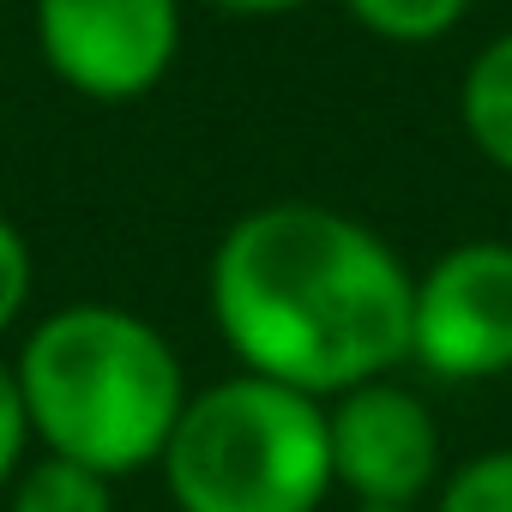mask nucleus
Here are the masks:
<instances>
[{
    "label": "nucleus",
    "instance_id": "nucleus-3",
    "mask_svg": "<svg viewBox=\"0 0 512 512\" xmlns=\"http://www.w3.org/2000/svg\"><path fill=\"white\" fill-rule=\"evenodd\" d=\"M181 512H320L332 482L326 398L266 374H229L187 398L163 458Z\"/></svg>",
    "mask_w": 512,
    "mask_h": 512
},
{
    "label": "nucleus",
    "instance_id": "nucleus-5",
    "mask_svg": "<svg viewBox=\"0 0 512 512\" xmlns=\"http://www.w3.org/2000/svg\"><path fill=\"white\" fill-rule=\"evenodd\" d=\"M49 73L91 103H139L181 49V0H37Z\"/></svg>",
    "mask_w": 512,
    "mask_h": 512
},
{
    "label": "nucleus",
    "instance_id": "nucleus-8",
    "mask_svg": "<svg viewBox=\"0 0 512 512\" xmlns=\"http://www.w3.org/2000/svg\"><path fill=\"white\" fill-rule=\"evenodd\" d=\"M7 512H115V482L91 464L43 452L37 464H19V476L7 482Z\"/></svg>",
    "mask_w": 512,
    "mask_h": 512
},
{
    "label": "nucleus",
    "instance_id": "nucleus-6",
    "mask_svg": "<svg viewBox=\"0 0 512 512\" xmlns=\"http://www.w3.org/2000/svg\"><path fill=\"white\" fill-rule=\"evenodd\" d=\"M326 434L332 482L350 488L356 506H422V494L440 482V422L386 374L326 398Z\"/></svg>",
    "mask_w": 512,
    "mask_h": 512
},
{
    "label": "nucleus",
    "instance_id": "nucleus-2",
    "mask_svg": "<svg viewBox=\"0 0 512 512\" xmlns=\"http://www.w3.org/2000/svg\"><path fill=\"white\" fill-rule=\"evenodd\" d=\"M13 380L31 440L91 464L109 482L157 464L193 398L169 338L109 302H73L49 314L25 338Z\"/></svg>",
    "mask_w": 512,
    "mask_h": 512
},
{
    "label": "nucleus",
    "instance_id": "nucleus-4",
    "mask_svg": "<svg viewBox=\"0 0 512 512\" xmlns=\"http://www.w3.org/2000/svg\"><path fill=\"white\" fill-rule=\"evenodd\" d=\"M410 362L452 386L512 368V241H458L410 284Z\"/></svg>",
    "mask_w": 512,
    "mask_h": 512
},
{
    "label": "nucleus",
    "instance_id": "nucleus-11",
    "mask_svg": "<svg viewBox=\"0 0 512 512\" xmlns=\"http://www.w3.org/2000/svg\"><path fill=\"white\" fill-rule=\"evenodd\" d=\"M25 302H31V247L7 217H0V338L13 332Z\"/></svg>",
    "mask_w": 512,
    "mask_h": 512
},
{
    "label": "nucleus",
    "instance_id": "nucleus-10",
    "mask_svg": "<svg viewBox=\"0 0 512 512\" xmlns=\"http://www.w3.org/2000/svg\"><path fill=\"white\" fill-rule=\"evenodd\" d=\"M434 512H512V446L458 464V470L440 482Z\"/></svg>",
    "mask_w": 512,
    "mask_h": 512
},
{
    "label": "nucleus",
    "instance_id": "nucleus-13",
    "mask_svg": "<svg viewBox=\"0 0 512 512\" xmlns=\"http://www.w3.org/2000/svg\"><path fill=\"white\" fill-rule=\"evenodd\" d=\"M217 13H241V19H278V13H296L308 0H205Z\"/></svg>",
    "mask_w": 512,
    "mask_h": 512
},
{
    "label": "nucleus",
    "instance_id": "nucleus-9",
    "mask_svg": "<svg viewBox=\"0 0 512 512\" xmlns=\"http://www.w3.org/2000/svg\"><path fill=\"white\" fill-rule=\"evenodd\" d=\"M344 7L362 31L386 43H434L470 13V0H344Z\"/></svg>",
    "mask_w": 512,
    "mask_h": 512
},
{
    "label": "nucleus",
    "instance_id": "nucleus-12",
    "mask_svg": "<svg viewBox=\"0 0 512 512\" xmlns=\"http://www.w3.org/2000/svg\"><path fill=\"white\" fill-rule=\"evenodd\" d=\"M25 446H31V422H25V398H19V380L13 368L0 362V488H7L25 464Z\"/></svg>",
    "mask_w": 512,
    "mask_h": 512
},
{
    "label": "nucleus",
    "instance_id": "nucleus-7",
    "mask_svg": "<svg viewBox=\"0 0 512 512\" xmlns=\"http://www.w3.org/2000/svg\"><path fill=\"white\" fill-rule=\"evenodd\" d=\"M458 121L470 133V145L512 175V31L494 37L470 67H464V85H458Z\"/></svg>",
    "mask_w": 512,
    "mask_h": 512
},
{
    "label": "nucleus",
    "instance_id": "nucleus-14",
    "mask_svg": "<svg viewBox=\"0 0 512 512\" xmlns=\"http://www.w3.org/2000/svg\"><path fill=\"white\" fill-rule=\"evenodd\" d=\"M356 512H422V506H356Z\"/></svg>",
    "mask_w": 512,
    "mask_h": 512
},
{
    "label": "nucleus",
    "instance_id": "nucleus-1",
    "mask_svg": "<svg viewBox=\"0 0 512 512\" xmlns=\"http://www.w3.org/2000/svg\"><path fill=\"white\" fill-rule=\"evenodd\" d=\"M410 272L356 217L260 205L211 253V320L247 374L338 398L410 362Z\"/></svg>",
    "mask_w": 512,
    "mask_h": 512
}]
</instances>
